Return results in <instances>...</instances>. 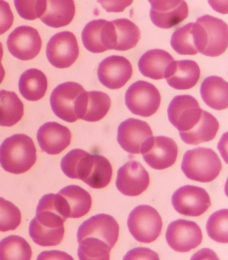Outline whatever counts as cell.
Returning a JSON list of instances; mask_svg holds the SVG:
<instances>
[{
	"instance_id": "cell-12",
	"label": "cell",
	"mask_w": 228,
	"mask_h": 260,
	"mask_svg": "<svg viewBox=\"0 0 228 260\" xmlns=\"http://www.w3.org/2000/svg\"><path fill=\"white\" fill-rule=\"evenodd\" d=\"M119 234V225L113 217L108 214H98L91 217L80 225L77 240L87 238L99 239L113 248Z\"/></svg>"
},
{
	"instance_id": "cell-43",
	"label": "cell",
	"mask_w": 228,
	"mask_h": 260,
	"mask_svg": "<svg viewBox=\"0 0 228 260\" xmlns=\"http://www.w3.org/2000/svg\"><path fill=\"white\" fill-rule=\"evenodd\" d=\"M3 55H4L3 46H2V44L1 42H0V66L2 65L1 61L2 59V57H3Z\"/></svg>"
},
{
	"instance_id": "cell-28",
	"label": "cell",
	"mask_w": 228,
	"mask_h": 260,
	"mask_svg": "<svg viewBox=\"0 0 228 260\" xmlns=\"http://www.w3.org/2000/svg\"><path fill=\"white\" fill-rule=\"evenodd\" d=\"M93 162V155L81 149H74L62 159L61 166L66 176L84 182L90 172Z\"/></svg>"
},
{
	"instance_id": "cell-3",
	"label": "cell",
	"mask_w": 228,
	"mask_h": 260,
	"mask_svg": "<svg viewBox=\"0 0 228 260\" xmlns=\"http://www.w3.org/2000/svg\"><path fill=\"white\" fill-rule=\"evenodd\" d=\"M130 233L138 242L149 244L161 235L163 221L155 208L148 205L136 207L127 220Z\"/></svg>"
},
{
	"instance_id": "cell-8",
	"label": "cell",
	"mask_w": 228,
	"mask_h": 260,
	"mask_svg": "<svg viewBox=\"0 0 228 260\" xmlns=\"http://www.w3.org/2000/svg\"><path fill=\"white\" fill-rule=\"evenodd\" d=\"M79 55L76 36L69 31H62L53 36L46 48L49 62L57 68L70 67Z\"/></svg>"
},
{
	"instance_id": "cell-20",
	"label": "cell",
	"mask_w": 228,
	"mask_h": 260,
	"mask_svg": "<svg viewBox=\"0 0 228 260\" xmlns=\"http://www.w3.org/2000/svg\"><path fill=\"white\" fill-rule=\"evenodd\" d=\"M197 23L203 26L207 36L206 46L202 54L209 57H217L223 54L228 44L227 23L210 15L200 17Z\"/></svg>"
},
{
	"instance_id": "cell-5",
	"label": "cell",
	"mask_w": 228,
	"mask_h": 260,
	"mask_svg": "<svg viewBox=\"0 0 228 260\" xmlns=\"http://www.w3.org/2000/svg\"><path fill=\"white\" fill-rule=\"evenodd\" d=\"M153 137L152 130L148 123L135 118L123 121L117 132L119 145L131 154H139L144 152Z\"/></svg>"
},
{
	"instance_id": "cell-22",
	"label": "cell",
	"mask_w": 228,
	"mask_h": 260,
	"mask_svg": "<svg viewBox=\"0 0 228 260\" xmlns=\"http://www.w3.org/2000/svg\"><path fill=\"white\" fill-rule=\"evenodd\" d=\"M200 68L193 60L174 61L168 68L165 79L173 88L185 90L197 84L200 77Z\"/></svg>"
},
{
	"instance_id": "cell-9",
	"label": "cell",
	"mask_w": 228,
	"mask_h": 260,
	"mask_svg": "<svg viewBox=\"0 0 228 260\" xmlns=\"http://www.w3.org/2000/svg\"><path fill=\"white\" fill-rule=\"evenodd\" d=\"M165 237L170 248L178 252L185 253L202 244L203 234L197 223L180 219L170 223Z\"/></svg>"
},
{
	"instance_id": "cell-37",
	"label": "cell",
	"mask_w": 228,
	"mask_h": 260,
	"mask_svg": "<svg viewBox=\"0 0 228 260\" xmlns=\"http://www.w3.org/2000/svg\"><path fill=\"white\" fill-rule=\"evenodd\" d=\"M20 210L12 202L0 198V232L15 230L20 225Z\"/></svg>"
},
{
	"instance_id": "cell-17",
	"label": "cell",
	"mask_w": 228,
	"mask_h": 260,
	"mask_svg": "<svg viewBox=\"0 0 228 260\" xmlns=\"http://www.w3.org/2000/svg\"><path fill=\"white\" fill-rule=\"evenodd\" d=\"M141 154L146 162L153 169H167L176 162L178 147L172 138L157 136L151 138Z\"/></svg>"
},
{
	"instance_id": "cell-13",
	"label": "cell",
	"mask_w": 228,
	"mask_h": 260,
	"mask_svg": "<svg viewBox=\"0 0 228 260\" xmlns=\"http://www.w3.org/2000/svg\"><path fill=\"white\" fill-rule=\"evenodd\" d=\"M149 3L151 20L160 28H172L188 16V6L183 0H150Z\"/></svg>"
},
{
	"instance_id": "cell-14",
	"label": "cell",
	"mask_w": 228,
	"mask_h": 260,
	"mask_svg": "<svg viewBox=\"0 0 228 260\" xmlns=\"http://www.w3.org/2000/svg\"><path fill=\"white\" fill-rule=\"evenodd\" d=\"M82 40L85 48L95 54L114 50L116 40L114 25L105 20L91 21L83 29Z\"/></svg>"
},
{
	"instance_id": "cell-11",
	"label": "cell",
	"mask_w": 228,
	"mask_h": 260,
	"mask_svg": "<svg viewBox=\"0 0 228 260\" xmlns=\"http://www.w3.org/2000/svg\"><path fill=\"white\" fill-rule=\"evenodd\" d=\"M85 89L76 82H65L53 90L50 96V105L58 118L69 123L78 120L75 114L76 100Z\"/></svg>"
},
{
	"instance_id": "cell-26",
	"label": "cell",
	"mask_w": 228,
	"mask_h": 260,
	"mask_svg": "<svg viewBox=\"0 0 228 260\" xmlns=\"http://www.w3.org/2000/svg\"><path fill=\"white\" fill-rule=\"evenodd\" d=\"M58 193L65 200L69 218H80L90 211L92 198L82 187L76 185H68Z\"/></svg>"
},
{
	"instance_id": "cell-29",
	"label": "cell",
	"mask_w": 228,
	"mask_h": 260,
	"mask_svg": "<svg viewBox=\"0 0 228 260\" xmlns=\"http://www.w3.org/2000/svg\"><path fill=\"white\" fill-rule=\"evenodd\" d=\"M48 80L45 74L38 69H29L23 72L19 80V90L29 101L36 102L45 95Z\"/></svg>"
},
{
	"instance_id": "cell-38",
	"label": "cell",
	"mask_w": 228,
	"mask_h": 260,
	"mask_svg": "<svg viewBox=\"0 0 228 260\" xmlns=\"http://www.w3.org/2000/svg\"><path fill=\"white\" fill-rule=\"evenodd\" d=\"M14 4L18 14L22 18L27 20H34L41 18L46 8L45 0H15Z\"/></svg>"
},
{
	"instance_id": "cell-40",
	"label": "cell",
	"mask_w": 228,
	"mask_h": 260,
	"mask_svg": "<svg viewBox=\"0 0 228 260\" xmlns=\"http://www.w3.org/2000/svg\"><path fill=\"white\" fill-rule=\"evenodd\" d=\"M124 259H159L156 252L147 248L131 249L125 255Z\"/></svg>"
},
{
	"instance_id": "cell-34",
	"label": "cell",
	"mask_w": 228,
	"mask_h": 260,
	"mask_svg": "<svg viewBox=\"0 0 228 260\" xmlns=\"http://www.w3.org/2000/svg\"><path fill=\"white\" fill-rule=\"evenodd\" d=\"M29 234L34 242L43 247L56 246L61 244L65 235V227L51 228L31 221Z\"/></svg>"
},
{
	"instance_id": "cell-25",
	"label": "cell",
	"mask_w": 228,
	"mask_h": 260,
	"mask_svg": "<svg viewBox=\"0 0 228 260\" xmlns=\"http://www.w3.org/2000/svg\"><path fill=\"white\" fill-rule=\"evenodd\" d=\"M219 127L217 119L210 113L203 110L201 118L197 124L189 131L180 132V136L185 144L197 146L214 140Z\"/></svg>"
},
{
	"instance_id": "cell-16",
	"label": "cell",
	"mask_w": 228,
	"mask_h": 260,
	"mask_svg": "<svg viewBox=\"0 0 228 260\" xmlns=\"http://www.w3.org/2000/svg\"><path fill=\"white\" fill-rule=\"evenodd\" d=\"M206 44V30L198 23H187L184 26L177 29L172 36V47L180 55L202 54Z\"/></svg>"
},
{
	"instance_id": "cell-1",
	"label": "cell",
	"mask_w": 228,
	"mask_h": 260,
	"mask_svg": "<svg viewBox=\"0 0 228 260\" xmlns=\"http://www.w3.org/2000/svg\"><path fill=\"white\" fill-rule=\"evenodd\" d=\"M36 158L35 143L25 134L10 136L0 146V164L9 173H25L35 165Z\"/></svg>"
},
{
	"instance_id": "cell-19",
	"label": "cell",
	"mask_w": 228,
	"mask_h": 260,
	"mask_svg": "<svg viewBox=\"0 0 228 260\" xmlns=\"http://www.w3.org/2000/svg\"><path fill=\"white\" fill-rule=\"evenodd\" d=\"M111 106L108 95L103 91H84L78 96L75 106V114L78 119L95 122L107 114Z\"/></svg>"
},
{
	"instance_id": "cell-27",
	"label": "cell",
	"mask_w": 228,
	"mask_h": 260,
	"mask_svg": "<svg viewBox=\"0 0 228 260\" xmlns=\"http://www.w3.org/2000/svg\"><path fill=\"white\" fill-rule=\"evenodd\" d=\"M75 4L72 0L46 1V8L40 20L48 26L59 28L69 25L75 15Z\"/></svg>"
},
{
	"instance_id": "cell-36",
	"label": "cell",
	"mask_w": 228,
	"mask_h": 260,
	"mask_svg": "<svg viewBox=\"0 0 228 260\" xmlns=\"http://www.w3.org/2000/svg\"><path fill=\"white\" fill-rule=\"evenodd\" d=\"M206 230L208 236L215 242L227 244L228 242L227 209L214 213L207 221Z\"/></svg>"
},
{
	"instance_id": "cell-10",
	"label": "cell",
	"mask_w": 228,
	"mask_h": 260,
	"mask_svg": "<svg viewBox=\"0 0 228 260\" xmlns=\"http://www.w3.org/2000/svg\"><path fill=\"white\" fill-rule=\"evenodd\" d=\"M7 46L13 56L22 61L31 60L39 54L42 48V39L34 27L22 25L16 27L10 34Z\"/></svg>"
},
{
	"instance_id": "cell-18",
	"label": "cell",
	"mask_w": 228,
	"mask_h": 260,
	"mask_svg": "<svg viewBox=\"0 0 228 260\" xmlns=\"http://www.w3.org/2000/svg\"><path fill=\"white\" fill-rule=\"evenodd\" d=\"M149 185V173L137 161H128L117 172L116 186L123 195L131 197L139 196Z\"/></svg>"
},
{
	"instance_id": "cell-4",
	"label": "cell",
	"mask_w": 228,
	"mask_h": 260,
	"mask_svg": "<svg viewBox=\"0 0 228 260\" xmlns=\"http://www.w3.org/2000/svg\"><path fill=\"white\" fill-rule=\"evenodd\" d=\"M161 95L157 87L146 81H137L128 88L125 104L130 112L141 117H150L157 112Z\"/></svg>"
},
{
	"instance_id": "cell-23",
	"label": "cell",
	"mask_w": 228,
	"mask_h": 260,
	"mask_svg": "<svg viewBox=\"0 0 228 260\" xmlns=\"http://www.w3.org/2000/svg\"><path fill=\"white\" fill-rule=\"evenodd\" d=\"M174 57L165 50L155 49L142 54L138 61V70L144 76L158 80L165 78Z\"/></svg>"
},
{
	"instance_id": "cell-24",
	"label": "cell",
	"mask_w": 228,
	"mask_h": 260,
	"mask_svg": "<svg viewBox=\"0 0 228 260\" xmlns=\"http://www.w3.org/2000/svg\"><path fill=\"white\" fill-rule=\"evenodd\" d=\"M202 99L209 107L222 110L228 107V84L221 77H208L200 87Z\"/></svg>"
},
{
	"instance_id": "cell-32",
	"label": "cell",
	"mask_w": 228,
	"mask_h": 260,
	"mask_svg": "<svg viewBox=\"0 0 228 260\" xmlns=\"http://www.w3.org/2000/svg\"><path fill=\"white\" fill-rule=\"evenodd\" d=\"M32 254L31 246L20 236H8L0 242V260H30Z\"/></svg>"
},
{
	"instance_id": "cell-41",
	"label": "cell",
	"mask_w": 228,
	"mask_h": 260,
	"mask_svg": "<svg viewBox=\"0 0 228 260\" xmlns=\"http://www.w3.org/2000/svg\"><path fill=\"white\" fill-rule=\"evenodd\" d=\"M104 10L108 12H121L131 5L133 1H99Z\"/></svg>"
},
{
	"instance_id": "cell-2",
	"label": "cell",
	"mask_w": 228,
	"mask_h": 260,
	"mask_svg": "<svg viewBox=\"0 0 228 260\" xmlns=\"http://www.w3.org/2000/svg\"><path fill=\"white\" fill-rule=\"evenodd\" d=\"M222 165L217 153L210 148H199L185 153L182 170L187 178L196 182H212L220 173Z\"/></svg>"
},
{
	"instance_id": "cell-35",
	"label": "cell",
	"mask_w": 228,
	"mask_h": 260,
	"mask_svg": "<svg viewBox=\"0 0 228 260\" xmlns=\"http://www.w3.org/2000/svg\"><path fill=\"white\" fill-rule=\"evenodd\" d=\"M78 256L80 260H108L112 248L103 241L87 238L78 241Z\"/></svg>"
},
{
	"instance_id": "cell-31",
	"label": "cell",
	"mask_w": 228,
	"mask_h": 260,
	"mask_svg": "<svg viewBox=\"0 0 228 260\" xmlns=\"http://www.w3.org/2000/svg\"><path fill=\"white\" fill-rule=\"evenodd\" d=\"M115 31L114 50L127 51L135 48L140 38L139 28L135 23L126 18L112 21Z\"/></svg>"
},
{
	"instance_id": "cell-30",
	"label": "cell",
	"mask_w": 228,
	"mask_h": 260,
	"mask_svg": "<svg viewBox=\"0 0 228 260\" xmlns=\"http://www.w3.org/2000/svg\"><path fill=\"white\" fill-rule=\"evenodd\" d=\"M23 115V104L14 91H0V126L16 125Z\"/></svg>"
},
{
	"instance_id": "cell-15",
	"label": "cell",
	"mask_w": 228,
	"mask_h": 260,
	"mask_svg": "<svg viewBox=\"0 0 228 260\" xmlns=\"http://www.w3.org/2000/svg\"><path fill=\"white\" fill-rule=\"evenodd\" d=\"M133 68L126 57L111 55L103 59L98 68L100 82L110 89H120L131 78Z\"/></svg>"
},
{
	"instance_id": "cell-21",
	"label": "cell",
	"mask_w": 228,
	"mask_h": 260,
	"mask_svg": "<svg viewBox=\"0 0 228 260\" xmlns=\"http://www.w3.org/2000/svg\"><path fill=\"white\" fill-rule=\"evenodd\" d=\"M70 129L54 121L47 122L38 129L37 140L41 150L50 155L63 152L71 142Z\"/></svg>"
},
{
	"instance_id": "cell-39",
	"label": "cell",
	"mask_w": 228,
	"mask_h": 260,
	"mask_svg": "<svg viewBox=\"0 0 228 260\" xmlns=\"http://www.w3.org/2000/svg\"><path fill=\"white\" fill-rule=\"evenodd\" d=\"M14 15L9 4L0 0V35L6 33L12 27Z\"/></svg>"
},
{
	"instance_id": "cell-33",
	"label": "cell",
	"mask_w": 228,
	"mask_h": 260,
	"mask_svg": "<svg viewBox=\"0 0 228 260\" xmlns=\"http://www.w3.org/2000/svg\"><path fill=\"white\" fill-rule=\"evenodd\" d=\"M112 175L109 161L103 155L94 154L93 165L84 182L94 189H103L109 184Z\"/></svg>"
},
{
	"instance_id": "cell-7",
	"label": "cell",
	"mask_w": 228,
	"mask_h": 260,
	"mask_svg": "<svg viewBox=\"0 0 228 260\" xmlns=\"http://www.w3.org/2000/svg\"><path fill=\"white\" fill-rule=\"evenodd\" d=\"M202 111L195 98L190 95H177L170 102L168 118L179 132H187L200 121Z\"/></svg>"
},
{
	"instance_id": "cell-6",
	"label": "cell",
	"mask_w": 228,
	"mask_h": 260,
	"mask_svg": "<svg viewBox=\"0 0 228 260\" xmlns=\"http://www.w3.org/2000/svg\"><path fill=\"white\" fill-rule=\"evenodd\" d=\"M172 202L179 214L191 217L202 216L212 205L206 189L189 185L181 187L175 191Z\"/></svg>"
},
{
	"instance_id": "cell-42",
	"label": "cell",
	"mask_w": 228,
	"mask_h": 260,
	"mask_svg": "<svg viewBox=\"0 0 228 260\" xmlns=\"http://www.w3.org/2000/svg\"><path fill=\"white\" fill-rule=\"evenodd\" d=\"M4 76H5V70H4V68L3 66H0V84L3 81Z\"/></svg>"
}]
</instances>
